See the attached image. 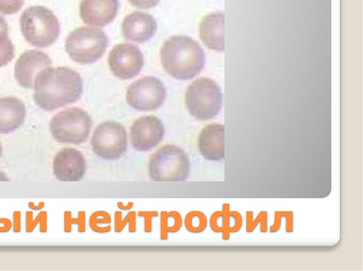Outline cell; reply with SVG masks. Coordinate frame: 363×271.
Instances as JSON below:
<instances>
[{
    "instance_id": "8",
    "label": "cell",
    "mask_w": 363,
    "mask_h": 271,
    "mask_svg": "<svg viewBox=\"0 0 363 271\" xmlns=\"http://www.w3.org/2000/svg\"><path fill=\"white\" fill-rule=\"evenodd\" d=\"M91 146L92 151L101 159L117 160L127 150L126 129L116 121L104 122L95 128L91 139Z\"/></svg>"
},
{
    "instance_id": "28",
    "label": "cell",
    "mask_w": 363,
    "mask_h": 271,
    "mask_svg": "<svg viewBox=\"0 0 363 271\" xmlns=\"http://www.w3.org/2000/svg\"><path fill=\"white\" fill-rule=\"evenodd\" d=\"M25 0H0V12L4 14L17 13L24 4Z\"/></svg>"
},
{
    "instance_id": "27",
    "label": "cell",
    "mask_w": 363,
    "mask_h": 271,
    "mask_svg": "<svg viewBox=\"0 0 363 271\" xmlns=\"http://www.w3.org/2000/svg\"><path fill=\"white\" fill-rule=\"evenodd\" d=\"M40 224V231L45 233L47 231V213L46 212H41L37 215L35 219H33V212H27L26 215V231L27 233H30L33 231L35 226Z\"/></svg>"
},
{
    "instance_id": "1",
    "label": "cell",
    "mask_w": 363,
    "mask_h": 271,
    "mask_svg": "<svg viewBox=\"0 0 363 271\" xmlns=\"http://www.w3.org/2000/svg\"><path fill=\"white\" fill-rule=\"evenodd\" d=\"M34 87L35 103L45 111L77 101L83 91L82 79L79 73L65 67L43 70L37 76Z\"/></svg>"
},
{
    "instance_id": "14",
    "label": "cell",
    "mask_w": 363,
    "mask_h": 271,
    "mask_svg": "<svg viewBox=\"0 0 363 271\" xmlns=\"http://www.w3.org/2000/svg\"><path fill=\"white\" fill-rule=\"evenodd\" d=\"M198 149L203 158L210 161H221L225 158V127L213 122L206 125L198 138Z\"/></svg>"
},
{
    "instance_id": "33",
    "label": "cell",
    "mask_w": 363,
    "mask_h": 271,
    "mask_svg": "<svg viewBox=\"0 0 363 271\" xmlns=\"http://www.w3.org/2000/svg\"><path fill=\"white\" fill-rule=\"evenodd\" d=\"M13 231L15 233H19L21 231V212H14L13 214Z\"/></svg>"
},
{
    "instance_id": "31",
    "label": "cell",
    "mask_w": 363,
    "mask_h": 271,
    "mask_svg": "<svg viewBox=\"0 0 363 271\" xmlns=\"http://www.w3.org/2000/svg\"><path fill=\"white\" fill-rule=\"evenodd\" d=\"M135 7L141 9H148L157 6L160 0H128Z\"/></svg>"
},
{
    "instance_id": "36",
    "label": "cell",
    "mask_w": 363,
    "mask_h": 271,
    "mask_svg": "<svg viewBox=\"0 0 363 271\" xmlns=\"http://www.w3.org/2000/svg\"><path fill=\"white\" fill-rule=\"evenodd\" d=\"M28 206L30 208H31L33 209L38 210V209H40L44 207V202L39 203V204H34L30 202L28 204Z\"/></svg>"
},
{
    "instance_id": "20",
    "label": "cell",
    "mask_w": 363,
    "mask_h": 271,
    "mask_svg": "<svg viewBox=\"0 0 363 271\" xmlns=\"http://www.w3.org/2000/svg\"><path fill=\"white\" fill-rule=\"evenodd\" d=\"M182 226V217L177 211H162L160 214V239L167 240L168 233H177Z\"/></svg>"
},
{
    "instance_id": "3",
    "label": "cell",
    "mask_w": 363,
    "mask_h": 271,
    "mask_svg": "<svg viewBox=\"0 0 363 271\" xmlns=\"http://www.w3.org/2000/svg\"><path fill=\"white\" fill-rule=\"evenodd\" d=\"M191 171L186 153L174 144H165L153 153L148 162V175L152 181H185Z\"/></svg>"
},
{
    "instance_id": "16",
    "label": "cell",
    "mask_w": 363,
    "mask_h": 271,
    "mask_svg": "<svg viewBox=\"0 0 363 271\" xmlns=\"http://www.w3.org/2000/svg\"><path fill=\"white\" fill-rule=\"evenodd\" d=\"M123 37L130 41L143 43L153 37L157 24L147 13L134 11L127 15L121 25Z\"/></svg>"
},
{
    "instance_id": "22",
    "label": "cell",
    "mask_w": 363,
    "mask_h": 271,
    "mask_svg": "<svg viewBox=\"0 0 363 271\" xmlns=\"http://www.w3.org/2000/svg\"><path fill=\"white\" fill-rule=\"evenodd\" d=\"M184 226L191 233H201L207 226V217L200 211H191L185 216Z\"/></svg>"
},
{
    "instance_id": "2",
    "label": "cell",
    "mask_w": 363,
    "mask_h": 271,
    "mask_svg": "<svg viewBox=\"0 0 363 271\" xmlns=\"http://www.w3.org/2000/svg\"><path fill=\"white\" fill-rule=\"evenodd\" d=\"M160 59L164 69L174 79L189 80L201 72L205 53L201 45L186 35H174L163 43Z\"/></svg>"
},
{
    "instance_id": "19",
    "label": "cell",
    "mask_w": 363,
    "mask_h": 271,
    "mask_svg": "<svg viewBox=\"0 0 363 271\" xmlns=\"http://www.w3.org/2000/svg\"><path fill=\"white\" fill-rule=\"evenodd\" d=\"M230 204L225 203L222 210L213 212L210 217V227L215 233H221L223 240H228L230 236L229 231Z\"/></svg>"
},
{
    "instance_id": "38",
    "label": "cell",
    "mask_w": 363,
    "mask_h": 271,
    "mask_svg": "<svg viewBox=\"0 0 363 271\" xmlns=\"http://www.w3.org/2000/svg\"><path fill=\"white\" fill-rule=\"evenodd\" d=\"M1 155H2V146H1V144L0 142V158L1 157Z\"/></svg>"
},
{
    "instance_id": "12",
    "label": "cell",
    "mask_w": 363,
    "mask_h": 271,
    "mask_svg": "<svg viewBox=\"0 0 363 271\" xmlns=\"http://www.w3.org/2000/svg\"><path fill=\"white\" fill-rule=\"evenodd\" d=\"M86 171L85 158L77 149L63 148L54 157L52 172L55 177L60 181H79L84 177Z\"/></svg>"
},
{
    "instance_id": "10",
    "label": "cell",
    "mask_w": 363,
    "mask_h": 271,
    "mask_svg": "<svg viewBox=\"0 0 363 271\" xmlns=\"http://www.w3.org/2000/svg\"><path fill=\"white\" fill-rule=\"evenodd\" d=\"M108 63L115 76L127 80L140 73L144 64V58L140 50L135 45L118 44L109 52Z\"/></svg>"
},
{
    "instance_id": "37",
    "label": "cell",
    "mask_w": 363,
    "mask_h": 271,
    "mask_svg": "<svg viewBox=\"0 0 363 271\" xmlns=\"http://www.w3.org/2000/svg\"><path fill=\"white\" fill-rule=\"evenodd\" d=\"M10 179L7 177L6 174L0 171V181H9Z\"/></svg>"
},
{
    "instance_id": "11",
    "label": "cell",
    "mask_w": 363,
    "mask_h": 271,
    "mask_svg": "<svg viewBox=\"0 0 363 271\" xmlns=\"http://www.w3.org/2000/svg\"><path fill=\"white\" fill-rule=\"evenodd\" d=\"M164 130L162 122L157 117L143 116L135 120L130 128L131 145L138 151H150L162 141Z\"/></svg>"
},
{
    "instance_id": "5",
    "label": "cell",
    "mask_w": 363,
    "mask_h": 271,
    "mask_svg": "<svg viewBox=\"0 0 363 271\" xmlns=\"http://www.w3.org/2000/svg\"><path fill=\"white\" fill-rule=\"evenodd\" d=\"M223 96L219 86L213 79L201 77L194 81L185 93V103L195 119L206 121L216 116L222 107Z\"/></svg>"
},
{
    "instance_id": "29",
    "label": "cell",
    "mask_w": 363,
    "mask_h": 271,
    "mask_svg": "<svg viewBox=\"0 0 363 271\" xmlns=\"http://www.w3.org/2000/svg\"><path fill=\"white\" fill-rule=\"evenodd\" d=\"M242 226V217L238 211H230L229 212V231L230 233L238 232Z\"/></svg>"
},
{
    "instance_id": "21",
    "label": "cell",
    "mask_w": 363,
    "mask_h": 271,
    "mask_svg": "<svg viewBox=\"0 0 363 271\" xmlns=\"http://www.w3.org/2000/svg\"><path fill=\"white\" fill-rule=\"evenodd\" d=\"M14 57V47L9 38L8 25L0 15V67L7 64Z\"/></svg>"
},
{
    "instance_id": "6",
    "label": "cell",
    "mask_w": 363,
    "mask_h": 271,
    "mask_svg": "<svg viewBox=\"0 0 363 271\" xmlns=\"http://www.w3.org/2000/svg\"><path fill=\"white\" fill-rule=\"evenodd\" d=\"M108 38L100 28L79 27L67 38L65 50L70 58L79 64L94 63L104 54Z\"/></svg>"
},
{
    "instance_id": "23",
    "label": "cell",
    "mask_w": 363,
    "mask_h": 271,
    "mask_svg": "<svg viewBox=\"0 0 363 271\" xmlns=\"http://www.w3.org/2000/svg\"><path fill=\"white\" fill-rule=\"evenodd\" d=\"M111 218L110 214L105 211H96L89 217V226L91 229L96 233H104L111 230L110 225Z\"/></svg>"
},
{
    "instance_id": "25",
    "label": "cell",
    "mask_w": 363,
    "mask_h": 271,
    "mask_svg": "<svg viewBox=\"0 0 363 271\" xmlns=\"http://www.w3.org/2000/svg\"><path fill=\"white\" fill-rule=\"evenodd\" d=\"M260 224L259 230L262 233L267 231V211H261L254 219V213L252 211L246 212V232L252 233L257 226Z\"/></svg>"
},
{
    "instance_id": "30",
    "label": "cell",
    "mask_w": 363,
    "mask_h": 271,
    "mask_svg": "<svg viewBox=\"0 0 363 271\" xmlns=\"http://www.w3.org/2000/svg\"><path fill=\"white\" fill-rule=\"evenodd\" d=\"M138 216L144 219V231L151 233L152 230V218L158 216L156 211H140Z\"/></svg>"
},
{
    "instance_id": "4",
    "label": "cell",
    "mask_w": 363,
    "mask_h": 271,
    "mask_svg": "<svg viewBox=\"0 0 363 271\" xmlns=\"http://www.w3.org/2000/svg\"><path fill=\"white\" fill-rule=\"evenodd\" d=\"M20 26L26 41L40 48L52 45L60 32V23L55 15L41 6L26 8L21 14Z\"/></svg>"
},
{
    "instance_id": "17",
    "label": "cell",
    "mask_w": 363,
    "mask_h": 271,
    "mask_svg": "<svg viewBox=\"0 0 363 271\" xmlns=\"http://www.w3.org/2000/svg\"><path fill=\"white\" fill-rule=\"evenodd\" d=\"M199 35L210 50L223 52L224 43V13L214 12L206 16L199 25Z\"/></svg>"
},
{
    "instance_id": "13",
    "label": "cell",
    "mask_w": 363,
    "mask_h": 271,
    "mask_svg": "<svg viewBox=\"0 0 363 271\" xmlns=\"http://www.w3.org/2000/svg\"><path fill=\"white\" fill-rule=\"evenodd\" d=\"M51 64L52 61L47 54L33 50L26 51L15 64V78L20 86L32 88L37 76Z\"/></svg>"
},
{
    "instance_id": "9",
    "label": "cell",
    "mask_w": 363,
    "mask_h": 271,
    "mask_svg": "<svg viewBox=\"0 0 363 271\" xmlns=\"http://www.w3.org/2000/svg\"><path fill=\"white\" fill-rule=\"evenodd\" d=\"M166 88L162 82L152 76L142 77L133 82L126 91V101L138 111L158 109L166 98Z\"/></svg>"
},
{
    "instance_id": "35",
    "label": "cell",
    "mask_w": 363,
    "mask_h": 271,
    "mask_svg": "<svg viewBox=\"0 0 363 271\" xmlns=\"http://www.w3.org/2000/svg\"><path fill=\"white\" fill-rule=\"evenodd\" d=\"M117 206L121 209L128 210V209H130L133 208V202H130L128 203L127 204H125L123 202H118Z\"/></svg>"
},
{
    "instance_id": "24",
    "label": "cell",
    "mask_w": 363,
    "mask_h": 271,
    "mask_svg": "<svg viewBox=\"0 0 363 271\" xmlns=\"http://www.w3.org/2000/svg\"><path fill=\"white\" fill-rule=\"evenodd\" d=\"M127 223H128V231L135 233L136 231V214L135 212H129L122 219V213L120 211L114 213V231L116 233L121 232Z\"/></svg>"
},
{
    "instance_id": "26",
    "label": "cell",
    "mask_w": 363,
    "mask_h": 271,
    "mask_svg": "<svg viewBox=\"0 0 363 271\" xmlns=\"http://www.w3.org/2000/svg\"><path fill=\"white\" fill-rule=\"evenodd\" d=\"M72 225H77L79 233H84L86 231V213L84 211L78 212L77 217L73 218L72 212L67 211L64 214V231L70 233Z\"/></svg>"
},
{
    "instance_id": "7",
    "label": "cell",
    "mask_w": 363,
    "mask_h": 271,
    "mask_svg": "<svg viewBox=\"0 0 363 271\" xmlns=\"http://www.w3.org/2000/svg\"><path fill=\"white\" fill-rule=\"evenodd\" d=\"M92 120L88 113L79 108H69L55 115L49 125L52 137L60 143L79 145L90 134Z\"/></svg>"
},
{
    "instance_id": "15",
    "label": "cell",
    "mask_w": 363,
    "mask_h": 271,
    "mask_svg": "<svg viewBox=\"0 0 363 271\" xmlns=\"http://www.w3.org/2000/svg\"><path fill=\"white\" fill-rule=\"evenodd\" d=\"M118 7V0H82L79 15L85 23L104 27L114 20Z\"/></svg>"
},
{
    "instance_id": "34",
    "label": "cell",
    "mask_w": 363,
    "mask_h": 271,
    "mask_svg": "<svg viewBox=\"0 0 363 271\" xmlns=\"http://www.w3.org/2000/svg\"><path fill=\"white\" fill-rule=\"evenodd\" d=\"M12 224L10 219L0 217V233H6L11 229Z\"/></svg>"
},
{
    "instance_id": "32",
    "label": "cell",
    "mask_w": 363,
    "mask_h": 271,
    "mask_svg": "<svg viewBox=\"0 0 363 271\" xmlns=\"http://www.w3.org/2000/svg\"><path fill=\"white\" fill-rule=\"evenodd\" d=\"M286 211H276L274 213V224L269 227L271 233L278 231L281 227L282 218L285 215Z\"/></svg>"
},
{
    "instance_id": "18",
    "label": "cell",
    "mask_w": 363,
    "mask_h": 271,
    "mask_svg": "<svg viewBox=\"0 0 363 271\" xmlns=\"http://www.w3.org/2000/svg\"><path fill=\"white\" fill-rule=\"evenodd\" d=\"M26 110L24 103L16 97L0 98V133L10 134L24 122Z\"/></svg>"
}]
</instances>
